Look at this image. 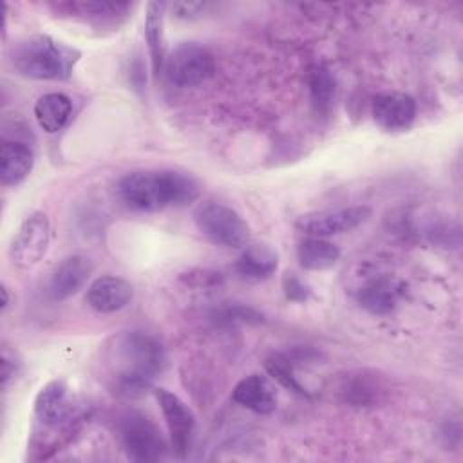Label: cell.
<instances>
[{"mask_svg":"<svg viewBox=\"0 0 463 463\" xmlns=\"http://www.w3.org/2000/svg\"><path fill=\"white\" fill-rule=\"evenodd\" d=\"M60 7L69 9L72 14H81L85 18H96V20H110L118 18L119 14H125L130 9V4L127 2H107V0H87V2H69L61 4Z\"/></svg>","mask_w":463,"mask_h":463,"instance_id":"21","label":"cell"},{"mask_svg":"<svg viewBox=\"0 0 463 463\" xmlns=\"http://www.w3.org/2000/svg\"><path fill=\"white\" fill-rule=\"evenodd\" d=\"M81 52L49 34H33L13 43L9 60L14 71L33 80H69Z\"/></svg>","mask_w":463,"mask_h":463,"instance_id":"3","label":"cell"},{"mask_svg":"<svg viewBox=\"0 0 463 463\" xmlns=\"http://www.w3.org/2000/svg\"><path fill=\"white\" fill-rule=\"evenodd\" d=\"M92 262L83 255L65 257L52 271L49 280V295L52 300H67L76 295L89 280Z\"/></svg>","mask_w":463,"mask_h":463,"instance_id":"12","label":"cell"},{"mask_svg":"<svg viewBox=\"0 0 463 463\" xmlns=\"http://www.w3.org/2000/svg\"><path fill=\"white\" fill-rule=\"evenodd\" d=\"M297 259L304 269L322 271L333 268L338 262L340 250L336 244L322 237H309L298 244Z\"/></svg>","mask_w":463,"mask_h":463,"instance_id":"18","label":"cell"},{"mask_svg":"<svg viewBox=\"0 0 463 463\" xmlns=\"http://www.w3.org/2000/svg\"><path fill=\"white\" fill-rule=\"evenodd\" d=\"M163 9L159 2H150L145 14V40L148 45V54L152 61V72L157 78L163 72L165 63V31H163Z\"/></svg>","mask_w":463,"mask_h":463,"instance_id":"19","label":"cell"},{"mask_svg":"<svg viewBox=\"0 0 463 463\" xmlns=\"http://www.w3.org/2000/svg\"><path fill=\"white\" fill-rule=\"evenodd\" d=\"M2 295H4V300H2V309H5V307H7V302H9V298H7V288H5V286H2Z\"/></svg>","mask_w":463,"mask_h":463,"instance_id":"26","label":"cell"},{"mask_svg":"<svg viewBox=\"0 0 463 463\" xmlns=\"http://www.w3.org/2000/svg\"><path fill=\"white\" fill-rule=\"evenodd\" d=\"M20 362L14 358V353H9V349L4 345L2 349V387L9 383V380L16 374Z\"/></svg>","mask_w":463,"mask_h":463,"instance_id":"25","label":"cell"},{"mask_svg":"<svg viewBox=\"0 0 463 463\" xmlns=\"http://www.w3.org/2000/svg\"><path fill=\"white\" fill-rule=\"evenodd\" d=\"M309 90H311V99H313V105L317 107V110H320V112L329 110L331 101L335 98V78L331 76V72L326 67L317 65L311 69Z\"/></svg>","mask_w":463,"mask_h":463,"instance_id":"23","label":"cell"},{"mask_svg":"<svg viewBox=\"0 0 463 463\" xmlns=\"http://www.w3.org/2000/svg\"><path fill=\"white\" fill-rule=\"evenodd\" d=\"M197 230L212 242L226 248H244L250 241V226L232 206L208 201L194 210Z\"/></svg>","mask_w":463,"mask_h":463,"instance_id":"4","label":"cell"},{"mask_svg":"<svg viewBox=\"0 0 463 463\" xmlns=\"http://www.w3.org/2000/svg\"><path fill=\"white\" fill-rule=\"evenodd\" d=\"M34 154L24 141H4L0 146V181L4 186L20 184L33 170Z\"/></svg>","mask_w":463,"mask_h":463,"instance_id":"15","label":"cell"},{"mask_svg":"<svg viewBox=\"0 0 463 463\" xmlns=\"http://www.w3.org/2000/svg\"><path fill=\"white\" fill-rule=\"evenodd\" d=\"M72 114V101L61 92H47L40 96L34 103V118L49 134L61 130Z\"/></svg>","mask_w":463,"mask_h":463,"instance_id":"17","label":"cell"},{"mask_svg":"<svg viewBox=\"0 0 463 463\" xmlns=\"http://www.w3.org/2000/svg\"><path fill=\"white\" fill-rule=\"evenodd\" d=\"M101 380L121 398L143 394L166 365L163 345L143 331H123L101 351Z\"/></svg>","mask_w":463,"mask_h":463,"instance_id":"1","label":"cell"},{"mask_svg":"<svg viewBox=\"0 0 463 463\" xmlns=\"http://www.w3.org/2000/svg\"><path fill=\"white\" fill-rule=\"evenodd\" d=\"M279 268V257L275 250L266 244L244 246L242 253L235 260V271L246 280H266Z\"/></svg>","mask_w":463,"mask_h":463,"instance_id":"16","label":"cell"},{"mask_svg":"<svg viewBox=\"0 0 463 463\" xmlns=\"http://www.w3.org/2000/svg\"><path fill=\"white\" fill-rule=\"evenodd\" d=\"M132 297L134 289L130 282L121 277L105 275L89 284L85 300L98 313H114L127 307Z\"/></svg>","mask_w":463,"mask_h":463,"instance_id":"13","label":"cell"},{"mask_svg":"<svg viewBox=\"0 0 463 463\" xmlns=\"http://www.w3.org/2000/svg\"><path fill=\"white\" fill-rule=\"evenodd\" d=\"M121 203L136 212H159L179 208L199 197V183L179 170H134L125 174L116 184Z\"/></svg>","mask_w":463,"mask_h":463,"instance_id":"2","label":"cell"},{"mask_svg":"<svg viewBox=\"0 0 463 463\" xmlns=\"http://www.w3.org/2000/svg\"><path fill=\"white\" fill-rule=\"evenodd\" d=\"M398 289L391 280L378 279L358 291V302L373 315H387L396 306Z\"/></svg>","mask_w":463,"mask_h":463,"instance_id":"20","label":"cell"},{"mask_svg":"<svg viewBox=\"0 0 463 463\" xmlns=\"http://www.w3.org/2000/svg\"><path fill=\"white\" fill-rule=\"evenodd\" d=\"M373 118L387 132L407 130L416 118V101L403 92H385L373 101Z\"/></svg>","mask_w":463,"mask_h":463,"instance_id":"11","label":"cell"},{"mask_svg":"<svg viewBox=\"0 0 463 463\" xmlns=\"http://www.w3.org/2000/svg\"><path fill=\"white\" fill-rule=\"evenodd\" d=\"M264 367H266V373L277 382L280 383L284 389L288 391H293L295 394H300V396H309V392L306 391V387L298 382V378L295 376V371H293V365L291 362L288 360V356L280 354V353H275L271 356H268L264 360Z\"/></svg>","mask_w":463,"mask_h":463,"instance_id":"22","label":"cell"},{"mask_svg":"<svg viewBox=\"0 0 463 463\" xmlns=\"http://www.w3.org/2000/svg\"><path fill=\"white\" fill-rule=\"evenodd\" d=\"M156 398L170 432L172 449L175 456L183 459L190 452L192 439H194V429H195L194 412L177 394L166 389H156Z\"/></svg>","mask_w":463,"mask_h":463,"instance_id":"10","label":"cell"},{"mask_svg":"<svg viewBox=\"0 0 463 463\" xmlns=\"http://www.w3.org/2000/svg\"><path fill=\"white\" fill-rule=\"evenodd\" d=\"M51 246V222L43 212H31L24 217L13 235L9 255L16 268L31 269L47 255Z\"/></svg>","mask_w":463,"mask_h":463,"instance_id":"7","label":"cell"},{"mask_svg":"<svg viewBox=\"0 0 463 463\" xmlns=\"http://www.w3.org/2000/svg\"><path fill=\"white\" fill-rule=\"evenodd\" d=\"M121 443L132 461H157L166 454V441L157 425L139 411H128L119 421Z\"/></svg>","mask_w":463,"mask_h":463,"instance_id":"6","label":"cell"},{"mask_svg":"<svg viewBox=\"0 0 463 463\" xmlns=\"http://www.w3.org/2000/svg\"><path fill=\"white\" fill-rule=\"evenodd\" d=\"M232 398L239 405H242L257 414H269L277 407V391H275L273 383L269 382V378H266L262 374H250V376L242 378L233 387Z\"/></svg>","mask_w":463,"mask_h":463,"instance_id":"14","label":"cell"},{"mask_svg":"<svg viewBox=\"0 0 463 463\" xmlns=\"http://www.w3.org/2000/svg\"><path fill=\"white\" fill-rule=\"evenodd\" d=\"M371 217V208L364 204L356 206H342L318 210L300 215L295 221V228L309 237H331L338 233H345L360 226Z\"/></svg>","mask_w":463,"mask_h":463,"instance_id":"8","label":"cell"},{"mask_svg":"<svg viewBox=\"0 0 463 463\" xmlns=\"http://www.w3.org/2000/svg\"><path fill=\"white\" fill-rule=\"evenodd\" d=\"M163 72L172 85L195 87L213 76L215 58L197 42H181L165 58Z\"/></svg>","mask_w":463,"mask_h":463,"instance_id":"5","label":"cell"},{"mask_svg":"<svg viewBox=\"0 0 463 463\" xmlns=\"http://www.w3.org/2000/svg\"><path fill=\"white\" fill-rule=\"evenodd\" d=\"M34 420L45 430H65L76 420V409L69 398V387L61 380L45 383L34 398Z\"/></svg>","mask_w":463,"mask_h":463,"instance_id":"9","label":"cell"},{"mask_svg":"<svg viewBox=\"0 0 463 463\" xmlns=\"http://www.w3.org/2000/svg\"><path fill=\"white\" fill-rule=\"evenodd\" d=\"M282 289H284V295L288 300H293V302H306L311 295L309 288L298 279L295 277L293 273H288L282 280Z\"/></svg>","mask_w":463,"mask_h":463,"instance_id":"24","label":"cell"}]
</instances>
